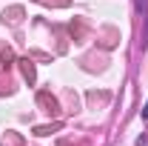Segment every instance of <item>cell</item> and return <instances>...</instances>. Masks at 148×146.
Returning a JSON list of instances; mask_svg holds the SVG:
<instances>
[{"instance_id": "obj_1", "label": "cell", "mask_w": 148, "mask_h": 146, "mask_svg": "<svg viewBox=\"0 0 148 146\" xmlns=\"http://www.w3.org/2000/svg\"><path fill=\"white\" fill-rule=\"evenodd\" d=\"M143 117H148V103H145V109H143Z\"/></svg>"}]
</instances>
